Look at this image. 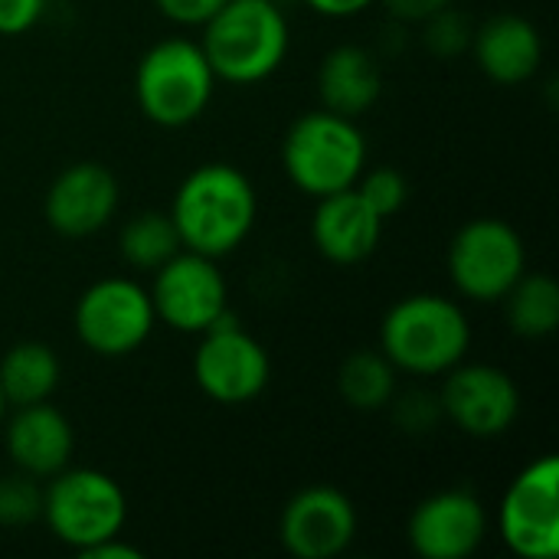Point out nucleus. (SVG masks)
<instances>
[{
    "label": "nucleus",
    "instance_id": "obj_23",
    "mask_svg": "<svg viewBox=\"0 0 559 559\" xmlns=\"http://www.w3.org/2000/svg\"><path fill=\"white\" fill-rule=\"evenodd\" d=\"M118 249H121V259L131 269L154 272L170 255H177L183 246H180V236H177V226H174L170 213L147 210V213H138V216H131L124 223V229L118 236Z\"/></svg>",
    "mask_w": 559,
    "mask_h": 559
},
{
    "label": "nucleus",
    "instance_id": "obj_33",
    "mask_svg": "<svg viewBox=\"0 0 559 559\" xmlns=\"http://www.w3.org/2000/svg\"><path fill=\"white\" fill-rule=\"evenodd\" d=\"M7 409H10V406H7V400H3V393H0V426H3V419H7Z\"/></svg>",
    "mask_w": 559,
    "mask_h": 559
},
{
    "label": "nucleus",
    "instance_id": "obj_32",
    "mask_svg": "<svg viewBox=\"0 0 559 559\" xmlns=\"http://www.w3.org/2000/svg\"><path fill=\"white\" fill-rule=\"evenodd\" d=\"M85 559H144V554L131 544H121L118 537H108L102 544H95L92 550L82 554Z\"/></svg>",
    "mask_w": 559,
    "mask_h": 559
},
{
    "label": "nucleus",
    "instance_id": "obj_17",
    "mask_svg": "<svg viewBox=\"0 0 559 559\" xmlns=\"http://www.w3.org/2000/svg\"><path fill=\"white\" fill-rule=\"evenodd\" d=\"M383 216L357 193V187L318 197L311 216V242L334 265H360L383 239Z\"/></svg>",
    "mask_w": 559,
    "mask_h": 559
},
{
    "label": "nucleus",
    "instance_id": "obj_28",
    "mask_svg": "<svg viewBox=\"0 0 559 559\" xmlns=\"http://www.w3.org/2000/svg\"><path fill=\"white\" fill-rule=\"evenodd\" d=\"M46 13V0H0V36H20L33 29Z\"/></svg>",
    "mask_w": 559,
    "mask_h": 559
},
{
    "label": "nucleus",
    "instance_id": "obj_27",
    "mask_svg": "<svg viewBox=\"0 0 559 559\" xmlns=\"http://www.w3.org/2000/svg\"><path fill=\"white\" fill-rule=\"evenodd\" d=\"M396 419L403 423V429L409 432H426L429 426H436L442 419V406H439V396H426V393H406L403 400H396Z\"/></svg>",
    "mask_w": 559,
    "mask_h": 559
},
{
    "label": "nucleus",
    "instance_id": "obj_20",
    "mask_svg": "<svg viewBox=\"0 0 559 559\" xmlns=\"http://www.w3.org/2000/svg\"><path fill=\"white\" fill-rule=\"evenodd\" d=\"M62 364L56 350L43 341H23L10 347L0 360V393L7 406L43 403L56 393Z\"/></svg>",
    "mask_w": 559,
    "mask_h": 559
},
{
    "label": "nucleus",
    "instance_id": "obj_1",
    "mask_svg": "<svg viewBox=\"0 0 559 559\" xmlns=\"http://www.w3.org/2000/svg\"><path fill=\"white\" fill-rule=\"evenodd\" d=\"M170 219L183 249L223 259L249 239L259 219V197L239 167L219 160L200 164L177 187Z\"/></svg>",
    "mask_w": 559,
    "mask_h": 559
},
{
    "label": "nucleus",
    "instance_id": "obj_25",
    "mask_svg": "<svg viewBox=\"0 0 559 559\" xmlns=\"http://www.w3.org/2000/svg\"><path fill=\"white\" fill-rule=\"evenodd\" d=\"M354 187L370 203V210L383 219L396 216L409 200V180L396 167H373V170L364 167Z\"/></svg>",
    "mask_w": 559,
    "mask_h": 559
},
{
    "label": "nucleus",
    "instance_id": "obj_24",
    "mask_svg": "<svg viewBox=\"0 0 559 559\" xmlns=\"http://www.w3.org/2000/svg\"><path fill=\"white\" fill-rule=\"evenodd\" d=\"M43 514V488L36 478L13 472L0 478V527H29Z\"/></svg>",
    "mask_w": 559,
    "mask_h": 559
},
{
    "label": "nucleus",
    "instance_id": "obj_16",
    "mask_svg": "<svg viewBox=\"0 0 559 559\" xmlns=\"http://www.w3.org/2000/svg\"><path fill=\"white\" fill-rule=\"evenodd\" d=\"M3 445L16 472L36 481H49L52 475L69 468L75 432L72 423L56 406H49V400H43L29 406H13V416L3 419Z\"/></svg>",
    "mask_w": 559,
    "mask_h": 559
},
{
    "label": "nucleus",
    "instance_id": "obj_5",
    "mask_svg": "<svg viewBox=\"0 0 559 559\" xmlns=\"http://www.w3.org/2000/svg\"><path fill=\"white\" fill-rule=\"evenodd\" d=\"M216 82L219 79L200 43L167 36L141 56L134 69V98L147 121L160 128H187L210 108Z\"/></svg>",
    "mask_w": 559,
    "mask_h": 559
},
{
    "label": "nucleus",
    "instance_id": "obj_4",
    "mask_svg": "<svg viewBox=\"0 0 559 559\" xmlns=\"http://www.w3.org/2000/svg\"><path fill=\"white\" fill-rule=\"evenodd\" d=\"M282 167L308 197H328L357 183L367 167V138L354 118L328 108L305 111L282 141Z\"/></svg>",
    "mask_w": 559,
    "mask_h": 559
},
{
    "label": "nucleus",
    "instance_id": "obj_11",
    "mask_svg": "<svg viewBox=\"0 0 559 559\" xmlns=\"http://www.w3.org/2000/svg\"><path fill=\"white\" fill-rule=\"evenodd\" d=\"M151 305L157 321L180 334H203L229 311V288L216 259L180 249L154 269Z\"/></svg>",
    "mask_w": 559,
    "mask_h": 559
},
{
    "label": "nucleus",
    "instance_id": "obj_30",
    "mask_svg": "<svg viewBox=\"0 0 559 559\" xmlns=\"http://www.w3.org/2000/svg\"><path fill=\"white\" fill-rule=\"evenodd\" d=\"M386 10L396 16V20H406V23H423L429 20L432 13L445 10L452 0H383Z\"/></svg>",
    "mask_w": 559,
    "mask_h": 559
},
{
    "label": "nucleus",
    "instance_id": "obj_26",
    "mask_svg": "<svg viewBox=\"0 0 559 559\" xmlns=\"http://www.w3.org/2000/svg\"><path fill=\"white\" fill-rule=\"evenodd\" d=\"M426 23V46L436 52V56H455V52H465L472 46V23L465 13H459L452 3L439 13H432Z\"/></svg>",
    "mask_w": 559,
    "mask_h": 559
},
{
    "label": "nucleus",
    "instance_id": "obj_12",
    "mask_svg": "<svg viewBox=\"0 0 559 559\" xmlns=\"http://www.w3.org/2000/svg\"><path fill=\"white\" fill-rule=\"evenodd\" d=\"M442 419L472 439H498L521 416V390L514 377L491 364H459L445 373L439 393Z\"/></svg>",
    "mask_w": 559,
    "mask_h": 559
},
{
    "label": "nucleus",
    "instance_id": "obj_31",
    "mask_svg": "<svg viewBox=\"0 0 559 559\" xmlns=\"http://www.w3.org/2000/svg\"><path fill=\"white\" fill-rule=\"evenodd\" d=\"M314 13L321 16H331V20H347V16H357L364 10H370L377 0H305Z\"/></svg>",
    "mask_w": 559,
    "mask_h": 559
},
{
    "label": "nucleus",
    "instance_id": "obj_19",
    "mask_svg": "<svg viewBox=\"0 0 559 559\" xmlns=\"http://www.w3.org/2000/svg\"><path fill=\"white\" fill-rule=\"evenodd\" d=\"M318 95L328 111L357 121L380 102L383 72L364 46H334L318 66Z\"/></svg>",
    "mask_w": 559,
    "mask_h": 559
},
{
    "label": "nucleus",
    "instance_id": "obj_15",
    "mask_svg": "<svg viewBox=\"0 0 559 559\" xmlns=\"http://www.w3.org/2000/svg\"><path fill=\"white\" fill-rule=\"evenodd\" d=\"M118 210V180L105 164L79 160L66 167L46 190V223L66 239L102 233Z\"/></svg>",
    "mask_w": 559,
    "mask_h": 559
},
{
    "label": "nucleus",
    "instance_id": "obj_6",
    "mask_svg": "<svg viewBox=\"0 0 559 559\" xmlns=\"http://www.w3.org/2000/svg\"><path fill=\"white\" fill-rule=\"evenodd\" d=\"M49 534L79 557L108 537H121L128 498L121 485L98 468H62L43 488V514Z\"/></svg>",
    "mask_w": 559,
    "mask_h": 559
},
{
    "label": "nucleus",
    "instance_id": "obj_2",
    "mask_svg": "<svg viewBox=\"0 0 559 559\" xmlns=\"http://www.w3.org/2000/svg\"><path fill=\"white\" fill-rule=\"evenodd\" d=\"M472 324L445 295H406L400 298L380 324L383 357L409 377H445L468 357Z\"/></svg>",
    "mask_w": 559,
    "mask_h": 559
},
{
    "label": "nucleus",
    "instance_id": "obj_21",
    "mask_svg": "<svg viewBox=\"0 0 559 559\" xmlns=\"http://www.w3.org/2000/svg\"><path fill=\"white\" fill-rule=\"evenodd\" d=\"M501 301L508 328L524 341H544L559 328V285L544 272H524Z\"/></svg>",
    "mask_w": 559,
    "mask_h": 559
},
{
    "label": "nucleus",
    "instance_id": "obj_9",
    "mask_svg": "<svg viewBox=\"0 0 559 559\" xmlns=\"http://www.w3.org/2000/svg\"><path fill=\"white\" fill-rule=\"evenodd\" d=\"M193 380L219 406H242L265 393L272 380L269 350L226 311L200 334L193 350Z\"/></svg>",
    "mask_w": 559,
    "mask_h": 559
},
{
    "label": "nucleus",
    "instance_id": "obj_14",
    "mask_svg": "<svg viewBox=\"0 0 559 559\" xmlns=\"http://www.w3.org/2000/svg\"><path fill=\"white\" fill-rule=\"evenodd\" d=\"M488 537L485 504L462 488L423 498L406 524V540L423 559H468Z\"/></svg>",
    "mask_w": 559,
    "mask_h": 559
},
{
    "label": "nucleus",
    "instance_id": "obj_18",
    "mask_svg": "<svg viewBox=\"0 0 559 559\" xmlns=\"http://www.w3.org/2000/svg\"><path fill=\"white\" fill-rule=\"evenodd\" d=\"M472 56L478 69L498 85H521L537 75L544 62V36L521 13H498L472 33Z\"/></svg>",
    "mask_w": 559,
    "mask_h": 559
},
{
    "label": "nucleus",
    "instance_id": "obj_22",
    "mask_svg": "<svg viewBox=\"0 0 559 559\" xmlns=\"http://www.w3.org/2000/svg\"><path fill=\"white\" fill-rule=\"evenodd\" d=\"M396 367L383 350H354L337 370V393L357 413L386 409L396 396Z\"/></svg>",
    "mask_w": 559,
    "mask_h": 559
},
{
    "label": "nucleus",
    "instance_id": "obj_7",
    "mask_svg": "<svg viewBox=\"0 0 559 559\" xmlns=\"http://www.w3.org/2000/svg\"><path fill=\"white\" fill-rule=\"evenodd\" d=\"M445 265L462 298L498 305L527 272V249L514 226L498 216H478L452 236Z\"/></svg>",
    "mask_w": 559,
    "mask_h": 559
},
{
    "label": "nucleus",
    "instance_id": "obj_3",
    "mask_svg": "<svg viewBox=\"0 0 559 559\" xmlns=\"http://www.w3.org/2000/svg\"><path fill=\"white\" fill-rule=\"evenodd\" d=\"M292 29L275 0H226L203 23V52L219 82L255 85L288 56Z\"/></svg>",
    "mask_w": 559,
    "mask_h": 559
},
{
    "label": "nucleus",
    "instance_id": "obj_8",
    "mask_svg": "<svg viewBox=\"0 0 559 559\" xmlns=\"http://www.w3.org/2000/svg\"><path fill=\"white\" fill-rule=\"evenodd\" d=\"M72 328L92 354L128 357L141 350L157 328L151 292L134 278H98L79 295Z\"/></svg>",
    "mask_w": 559,
    "mask_h": 559
},
{
    "label": "nucleus",
    "instance_id": "obj_29",
    "mask_svg": "<svg viewBox=\"0 0 559 559\" xmlns=\"http://www.w3.org/2000/svg\"><path fill=\"white\" fill-rule=\"evenodd\" d=\"M226 0H154L160 16L177 26H203Z\"/></svg>",
    "mask_w": 559,
    "mask_h": 559
},
{
    "label": "nucleus",
    "instance_id": "obj_13",
    "mask_svg": "<svg viewBox=\"0 0 559 559\" xmlns=\"http://www.w3.org/2000/svg\"><path fill=\"white\" fill-rule=\"evenodd\" d=\"M278 537L295 559L341 557L357 537V508L344 491L311 485L285 504Z\"/></svg>",
    "mask_w": 559,
    "mask_h": 559
},
{
    "label": "nucleus",
    "instance_id": "obj_10",
    "mask_svg": "<svg viewBox=\"0 0 559 559\" xmlns=\"http://www.w3.org/2000/svg\"><path fill=\"white\" fill-rule=\"evenodd\" d=\"M504 547L521 559L559 557V459L531 462L504 491L498 508Z\"/></svg>",
    "mask_w": 559,
    "mask_h": 559
}]
</instances>
